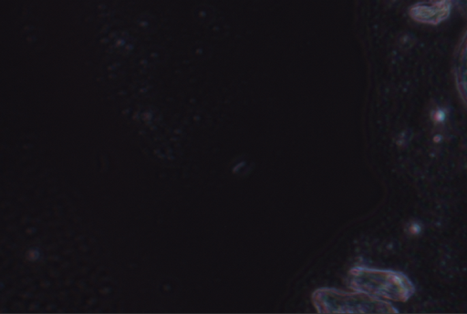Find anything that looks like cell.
Masks as SVG:
<instances>
[{"label":"cell","instance_id":"cell-1","mask_svg":"<svg viewBox=\"0 0 467 314\" xmlns=\"http://www.w3.org/2000/svg\"><path fill=\"white\" fill-rule=\"evenodd\" d=\"M348 282L355 291L387 301L405 302L415 292L407 275L391 269L355 267L348 272Z\"/></svg>","mask_w":467,"mask_h":314},{"label":"cell","instance_id":"cell-2","mask_svg":"<svg viewBox=\"0 0 467 314\" xmlns=\"http://www.w3.org/2000/svg\"><path fill=\"white\" fill-rule=\"evenodd\" d=\"M319 313H393L398 312L387 300L355 291L345 292L335 289H319L312 295Z\"/></svg>","mask_w":467,"mask_h":314}]
</instances>
